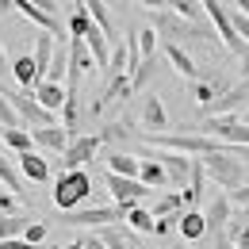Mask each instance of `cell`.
<instances>
[{
    "instance_id": "6",
    "label": "cell",
    "mask_w": 249,
    "mask_h": 249,
    "mask_svg": "<svg viewBox=\"0 0 249 249\" xmlns=\"http://www.w3.org/2000/svg\"><path fill=\"white\" fill-rule=\"evenodd\" d=\"M242 107H249V81H238V85H230V89L218 96L215 104H207L199 115H203V119H218V115H238Z\"/></svg>"
},
{
    "instance_id": "29",
    "label": "cell",
    "mask_w": 249,
    "mask_h": 249,
    "mask_svg": "<svg viewBox=\"0 0 249 249\" xmlns=\"http://www.w3.org/2000/svg\"><path fill=\"white\" fill-rule=\"evenodd\" d=\"M165 8L177 12V16L188 19V23H203V8H199V0H165Z\"/></svg>"
},
{
    "instance_id": "44",
    "label": "cell",
    "mask_w": 249,
    "mask_h": 249,
    "mask_svg": "<svg viewBox=\"0 0 249 249\" xmlns=\"http://www.w3.org/2000/svg\"><path fill=\"white\" fill-rule=\"evenodd\" d=\"M4 12H12V0H0V16H4Z\"/></svg>"
},
{
    "instance_id": "16",
    "label": "cell",
    "mask_w": 249,
    "mask_h": 249,
    "mask_svg": "<svg viewBox=\"0 0 249 249\" xmlns=\"http://www.w3.org/2000/svg\"><path fill=\"white\" fill-rule=\"evenodd\" d=\"M16 165H19V173H23L27 180H35V184H46V180H50V161L38 154V150L19 154V157H16Z\"/></svg>"
},
{
    "instance_id": "34",
    "label": "cell",
    "mask_w": 249,
    "mask_h": 249,
    "mask_svg": "<svg viewBox=\"0 0 249 249\" xmlns=\"http://www.w3.org/2000/svg\"><path fill=\"white\" fill-rule=\"evenodd\" d=\"M96 134H100V142L107 146V142H123V138H130L134 130H130V123H107L104 130H96Z\"/></svg>"
},
{
    "instance_id": "39",
    "label": "cell",
    "mask_w": 249,
    "mask_h": 249,
    "mask_svg": "<svg viewBox=\"0 0 249 249\" xmlns=\"http://www.w3.org/2000/svg\"><path fill=\"white\" fill-rule=\"evenodd\" d=\"M0 215H16V196L8 188H0Z\"/></svg>"
},
{
    "instance_id": "30",
    "label": "cell",
    "mask_w": 249,
    "mask_h": 249,
    "mask_svg": "<svg viewBox=\"0 0 249 249\" xmlns=\"http://www.w3.org/2000/svg\"><path fill=\"white\" fill-rule=\"evenodd\" d=\"M150 211H154V218H165V215H184V199H180V192H165V196L157 199Z\"/></svg>"
},
{
    "instance_id": "32",
    "label": "cell",
    "mask_w": 249,
    "mask_h": 249,
    "mask_svg": "<svg viewBox=\"0 0 249 249\" xmlns=\"http://www.w3.org/2000/svg\"><path fill=\"white\" fill-rule=\"evenodd\" d=\"M157 46H161L157 31L154 27H142V31H138V54H142V58H157Z\"/></svg>"
},
{
    "instance_id": "11",
    "label": "cell",
    "mask_w": 249,
    "mask_h": 249,
    "mask_svg": "<svg viewBox=\"0 0 249 249\" xmlns=\"http://www.w3.org/2000/svg\"><path fill=\"white\" fill-rule=\"evenodd\" d=\"M130 92V73H107V85L100 89V96L92 100V115H100L104 107H111V104H119V100H126Z\"/></svg>"
},
{
    "instance_id": "27",
    "label": "cell",
    "mask_w": 249,
    "mask_h": 249,
    "mask_svg": "<svg viewBox=\"0 0 249 249\" xmlns=\"http://www.w3.org/2000/svg\"><path fill=\"white\" fill-rule=\"evenodd\" d=\"M157 69H161V58H142V65L130 73V92H142V89L157 77Z\"/></svg>"
},
{
    "instance_id": "12",
    "label": "cell",
    "mask_w": 249,
    "mask_h": 249,
    "mask_svg": "<svg viewBox=\"0 0 249 249\" xmlns=\"http://www.w3.org/2000/svg\"><path fill=\"white\" fill-rule=\"evenodd\" d=\"M12 8L23 16V19H31L35 27L42 35H54V38H62L65 27H62V16H50V12H42V8H35L31 0H12Z\"/></svg>"
},
{
    "instance_id": "18",
    "label": "cell",
    "mask_w": 249,
    "mask_h": 249,
    "mask_svg": "<svg viewBox=\"0 0 249 249\" xmlns=\"http://www.w3.org/2000/svg\"><path fill=\"white\" fill-rule=\"evenodd\" d=\"M177 230H180V238H184L188 246L192 242H203L207 238V218H203V211H184L180 222H177Z\"/></svg>"
},
{
    "instance_id": "38",
    "label": "cell",
    "mask_w": 249,
    "mask_h": 249,
    "mask_svg": "<svg viewBox=\"0 0 249 249\" xmlns=\"http://www.w3.org/2000/svg\"><path fill=\"white\" fill-rule=\"evenodd\" d=\"M226 196H230V203H234V207H242V211L249 207V184H242L238 192H226Z\"/></svg>"
},
{
    "instance_id": "9",
    "label": "cell",
    "mask_w": 249,
    "mask_h": 249,
    "mask_svg": "<svg viewBox=\"0 0 249 249\" xmlns=\"http://www.w3.org/2000/svg\"><path fill=\"white\" fill-rule=\"evenodd\" d=\"M203 218H207V238H203V242L222 238V234H226V226H230V218H234V203H230V196H226V192H218L215 199L207 203Z\"/></svg>"
},
{
    "instance_id": "46",
    "label": "cell",
    "mask_w": 249,
    "mask_h": 249,
    "mask_svg": "<svg viewBox=\"0 0 249 249\" xmlns=\"http://www.w3.org/2000/svg\"><path fill=\"white\" fill-rule=\"evenodd\" d=\"M246 123H249V107H246Z\"/></svg>"
},
{
    "instance_id": "45",
    "label": "cell",
    "mask_w": 249,
    "mask_h": 249,
    "mask_svg": "<svg viewBox=\"0 0 249 249\" xmlns=\"http://www.w3.org/2000/svg\"><path fill=\"white\" fill-rule=\"evenodd\" d=\"M54 249H85L81 242H73V246H54Z\"/></svg>"
},
{
    "instance_id": "23",
    "label": "cell",
    "mask_w": 249,
    "mask_h": 249,
    "mask_svg": "<svg viewBox=\"0 0 249 249\" xmlns=\"http://www.w3.org/2000/svg\"><path fill=\"white\" fill-rule=\"evenodd\" d=\"M154 211H150V207H142V203H138V207H130V211H126V218H123V226L126 230H130V234H154Z\"/></svg>"
},
{
    "instance_id": "43",
    "label": "cell",
    "mask_w": 249,
    "mask_h": 249,
    "mask_svg": "<svg viewBox=\"0 0 249 249\" xmlns=\"http://www.w3.org/2000/svg\"><path fill=\"white\" fill-rule=\"evenodd\" d=\"M8 73V54H4V46H0V77Z\"/></svg>"
},
{
    "instance_id": "24",
    "label": "cell",
    "mask_w": 249,
    "mask_h": 249,
    "mask_svg": "<svg viewBox=\"0 0 249 249\" xmlns=\"http://www.w3.org/2000/svg\"><path fill=\"white\" fill-rule=\"evenodd\" d=\"M138 180L150 188V192H154V188H165V184H169V177H165V165L157 161V154L142 161V169H138Z\"/></svg>"
},
{
    "instance_id": "26",
    "label": "cell",
    "mask_w": 249,
    "mask_h": 249,
    "mask_svg": "<svg viewBox=\"0 0 249 249\" xmlns=\"http://www.w3.org/2000/svg\"><path fill=\"white\" fill-rule=\"evenodd\" d=\"M35 69H38V77L46 81V73H50V62H54V35H38V42H35Z\"/></svg>"
},
{
    "instance_id": "8",
    "label": "cell",
    "mask_w": 249,
    "mask_h": 249,
    "mask_svg": "<svg viewBox=\"0 0 249 249\" xmlns=\"http://www.w3.org/2000/svg\"><path fill=\"white\" fill-rule=\"evenodd\" d=\"M104 184H107V192H111L115 207H138V199L150 192L142 180H126V177H115V173H104Z\"/></svg>"
},
{
    "instance_id": "14",
    "label": "cell",
    "mask_w": 249,
    "mask_h": 249,
    "mask_svg": "<svg viewBox=\"0 0 249 249\" xmlns=\"http://www.w3.org/2000/svg\"><path fill=\"white\" fill-rule=\"evenodd\" d=\"M157 161L165 165V177H169V188H177V192H184L188 180H192V157L184 154H157Z\"/></svg>"
},
{
    "instance_id": "22",
    "label": "cell",
    "mask_w": 249,
    "mask_h": 249,
    "mask_svg": "<svg viewBox=\"0 0 249 249\" xmlns=\"http://www.w3.org/2000/svg\"><path fill=\"white\" fill-rule=\"evenodd\" d=\"M35 100H38V104H42L46 111H54V115H58V111L65 107V85H54V81H42V85L35 89Z\"/></svg>"
},
{
    "instance_id": "5",
    "label": "cell",
    "mask_w": 249,
    "mask_h": 249,
    "mask_svg": "<svg viewBox=\"0 0 249 249\" xmlns=\"http://www.w3.org/2000/svg\"><path fill=\"white\" fill-rule=\"evenodd\" d=\"M199 8H203V16L211 19V27H215V35L222 38V46H226L234 58H242V54H246V42L238 38L234 23H230V8H222L218 0H199Z\"/></svg>"
},
{
    "instance_id": "21",
    "label": "cell",
    "mask_w": 249,
    "mask_h": 249,
    "mask_svg": "<svg viewBox=\"0 0 249 249\" xmlns=\"http://www.w3.org/2000/svg\"><path fill=\"white\" fill-rule=\"evenodd\" d=\"M12 77H16L23 89H38V85H42V77H38V69H35V58H31V54L12 58Z\"/></svg>"
},
{
    "instance_id": "41",
    "label": "cell",
    "mask_w": 249,
    "mask_h": 249,
    "mask_svg": "<svg viewBox=\"0 0 249 249\" xmlns=\"http://www.w3.org/2000/svg\"><path fill=\"white\" fill-rule=\"evenodd\" d=\"M81 246H85V249H104V242H100L96 234H85V238H81Z\"/></svg>"
},
{
    "instance_id": "17",
    "label": "cell",
    "mask_w": 249,
    "mask_h": 249,
    "mask_svg": "<svg viewBox=\"0 0 249 249\" xmlns=\"http://www.w3.org/2000/svg\"><path fill=\"white\" fill-rule=\"evenodd\" d=\"M85 12H89V19H92L96 27L104 31V38H107V42H119L115 19H111V12H107V4H104V0H85Z\"/></svg>"
},
{
    "instance_id": "48",
    "label": "cell",
    "mask_w": 249,
    "mask_h": 249,
    "mask_svg": "<svg viewBox=\"0 0 249 249\" xmlns=\"http://www.w3.org/2000/svg\"><path fill=\"white\" fill-rule=\"evenodd\" d=\"M246 184H249V177H246Z\"/></svg>"
},
{
    "instance_id": "7",
    "label": "cell",
    "mask_w": 249,
    "mask_h": 249,
    "mask_svg": "<svg viewBox=\"0 0 249 249\" xmlns=\"http://www.w3.org/2000/svg\"><path fill=\"white\" fill-rule=\"evenodd\" d=\"M100 134H77L73 142H69V150L62 154V169L65 173H73V169H85L89 161H96V154H100Z\"/></svg>"
},
{
    "instance_id": "36",
    "label": "cell",
    "mask_w": 249,
    "mask_h": 249,
    "mask_svg": "<svg viewBox=\"0 0 249 249\" xmlns=\"http://www.w3.org/2000/svg\"><path fill=\"white\" fill-rule=\"evenodd\" d=\"M230 23H234V31H238V38H242V42L249 46V16H242V12L234 8V12H230Z\"/></svg>"
},
{
    "instance_id": "1",
    "label": "cell",
    "mask_w": 249,
    "mask_h": 249,
    "mask_svg": "<svg viewBox=\"0 0 249 249\" xmlns=\"http://www.w3.org/2000/svg\"><path fill=\"white\" fill-rule=\"evenodd\" d=\"M246 150H218V154H207L199 157L203 161V173L215 180L222 192H238L246 184V165H242Z\"/></svg>"
},
{
    "instance_id": "42",
    "label": "cell",
    "mask_w": 249,
    "mask_h": 249,
    "mask_svg": "<svg viewBox=\"0 0 249 249\" xmlns=\"http://www.w3.org/2000/svg\"><path fill=\"white\" fill-rule=\"evenodd\" d=\"M138 4H142V8H150V12H161V8H165V0H138Z\"/></svg>"
},
{
    "instance_id": "13",
    "label": "cell",
    "mask_w": 249,
    "mask_h": 249,
    "mask_svg": "<svg viewBox=\"0 0 249 249\" xmlns=\"http://www.w3.org/2000/svg\"><path fill=\"white\" fill-rule=\"evenodd\" d=\"M31 138H35V150H46V154H65L69 142H73V134H69L62 123L38 126V130H31Z\"/></svg>"
},
{
    "instance_id": "20",
    "label": "cell",
    "mask_w": 249,
    "mask_h": 249,
    "mask_svg": "<svg viewBox=\"0 0 249 249\" xmlns=\"http://www.w3.org/2000/svg\"><path fill=\"white\" fill-rule=\"evenodd\" d=\"M138 169H142V161H138L134 154H119V150H111V154H107V173H115V177L138 180Z\"/></svg>"
},
{
    "instance_id": "19",
    "label": "cell",
    "mask_w": 249,
    "mask_h": 249,
    "mask_svg": "<svg viewBox=\"0 0 249 249\" xmlns=\"http://www.w3.org/2000/svg\"><path fill=\"white\" fill-rule=\"evenodd\" d=\"M85 46H89V54H92L96 69H107V65H111V42L104 38L100 27H92V31L85 35Z\"/></svg>"
},
{
    "instance_id": "35",
    "label": "cell",
    "mask_w": 249,
    "mask_h": 249,
    "mask_svg": "<svg viewBox=\"0 0 249 249\" xmlns=\"http://www.w3.org/2000/svg\"><path fill=\"white\" fill-rule=\"evenodd\" d=\"M46 234H50V222H46V218H42V222H27L23 242H27V246H42V242H46Z\"/></svg>"
},
{
    "instance_id": "47",
    "label": "cell",
    "mask_w": 249,
    "mask_h": 249,
    "mask_svg": "<svg viewBox=\"0 0 249 249\" xmlns=\"http://www.w3.org/2000/svg\"><path fill=\"white\" fill-rule=\"evenodd\" d=\"M177 249H192V246H177Z\"/></svg>"
},
{
    "instance_id": "40",
    "label": "cell",
    "mask_w": 249,
    "mask_h": 249,
    "mask_svg": "<svg viewBox=\"0 0 249 249\" xmlns=\"http://www.w3.org/2000/svg\"><path fill=\"white\" fill-rule=\"evenodd\" d=\"M238 73H242V81H249V46H246V54L238 58Z\"/></svg>"
},
{
    "instance_id": "15",
    "label": "cell",
    "mask_w": 249,
    "mask_h": 249,
    "mask_svg": "<svg viewBox=\"0 0 249 249\" xmlns=\"http://www.w3.org/2000/svg\"><path fill=\"white\" fill-rule=\"evenodd\" d=\"M161 50H165V62L173 65V69H177V73H180V77H184L188 85H192V81H199V77H203V69H199V65H196V58H192V54H188L184 46H173V42H161Z\"/></svg>"
},
{
    "instance_id": "33",
    "label": "cell",
    "mask_w": 249,
    "mask_h": 249,
    "mask_svg": "<svg viewBox=\"0 0 249 249\" xmlns=\"http://www.w3.org/2000/svg\"><path fill=\"white\" fill-rule=\"evenodd\" d=\"M65 73H69V50H54V62H50V73H46V81L62 85Z\"/></svg>"
},
{
    "instance_id": "37",
    "label": "cell",
    "mask_w": 249,
    "mask_h": 249,
    "mask_svg": "<svg viewBox=\"0 0 249 249\" xmlns=\"http://www.w3.org/2000/svg\"><path fill=\"white\" fill-rule=\"evenodd\" d=\"M177 222H180V215H165V218H157V222H154V234H157V238L173 234V230H177Z\"/></svg>"
},
{
    "instance_id": "4",
    "label": "cell",
    "mask_w": 249,
    "mask_h": 249,
    "mask_svg": "<svg viewBox=\"0 0 249 249\" xmlns=\"http://www.w3.org/2000/svg\"><path fill=\"white\" fill-rule=\"evenodd\" d=\"M0 89H4V96L12 100V107H16L19 123L27 126V130H38V126H54V123H58V115H54V111H46V107L35 100V92H12L8 85H0Z\"/></svg>"
},
{
    "instance_id": "10",
    "label": "cell",
    "mask_w": 249,
    "mask_h": 249,
    "mask_svg": "<svg viewBox=\"0 0 249 249\" xmlns=\"http://www.w3.org/2000/svg\"><path fill=\"white\" fill-rule=\"evenodd\" d=\"M138 123H142V134H165V126H169V111H165L161 96H154V92L142 96V111H138Z\"/></svg>"
},
{
    "instance_id": "28",
    "label": "cell",
    "mask_w": 249,
    "mask_h": 249,
    "mask_svg": "<svg viewBox=\"0 0 249 249\" xmlns=\"http://www.w3.org/2000/svg\"><path fill=\"white\" fill-rule=\"evenodd\" d=\"M0 188H8L12 196H23V188H19V173H16L12 157L4 154V146H0Z\"/></svg>"
},
{
    "instance_id": "31",
    "label": "cell",
    "mask_w": 249,
    "mask_h": 249,
    "mask_svg": "<svg viewBox=\"0 0 249 249\" xmlns=\"http://www.w3.org/2000/svg\"><path fill=\"white\" fill-rule=\"evenodd\" d=\"M27 222H31V218H23V215H0V242H8V238H23Z\"/></svg>"
},
{
    "instance_id": "3",
    "label": "cell",
    "mask_w": 249,
    "mask_h": 249,
    "mask_svg": "<svg viewBox=\"0 0 249 249\" xmlns=\"http://www.w3.org/2000/svg\"><path fill=\"white\" fill-rule=\"evenodd\" d=\"M89 196H92V177H89L85 169L62 173L58 184H54V203H58V211H65V215H69V211H81Z\"/></svg>"
},
{
    "instance_id": "25",
    "label": "cell",
    "mask_w": 249,
    "mask_h": 249,
    "mask_svg": "<svg viewBox=\"0 0 249 249\" xmlns=\"http://www.w3.org/2000/svg\"><path fill=\"white\" fill-rule=\"evenodd\" d=\"M0 146H4V150H12V154L19 157V154H31V150H35V138H31V130H27V126H19V130H4Z\"/></svg>"
},
{
    "instance_id": "2",
    "label": "cell",
    "mask_w": 249,
    "mask_h": 249,
    "mask_svg": "<svg viewBox=\"0 0 249 249\" xmlns=\"http://www.w3.org/2000/svg\"><path fill=\"white\" fill-rule=\"evenodd\" d=\"M150 27L157 31L161 42H173V46H184V42H196V38H211V27L207 23H188L180 19L177 12H169V8H161L150 16Z\"/></svg>"
}]
</instances>
